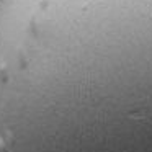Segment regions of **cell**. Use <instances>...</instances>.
Here are the masks:
<instances>
[{"label":"cell","instance_id":"1","mask_svg":"<svg viewBox=\"0 0 152 152\" xmlns=\"http://www.w3.org/2000/svg\"><path fill=\"white\" fill-rule=\"evenodd\" d=\"M0 128L12 152H152V0H4Z\"/></svg>","mask_w":152,"mask_h":152},{"label":"cell","instance_id":"2","mask_svg":"<svg viewBox=\"0 0 152 152\" xmlns=\"http://www.w3.org/2000/svg\"><path fill=\"white\" fill-rule=\"evenodd\" d=\"M0 152H12L10 149H8L7 142H5L4 139H0Z\"/></svg>","mask_w":152,"mask_h":152}]
</instances>
